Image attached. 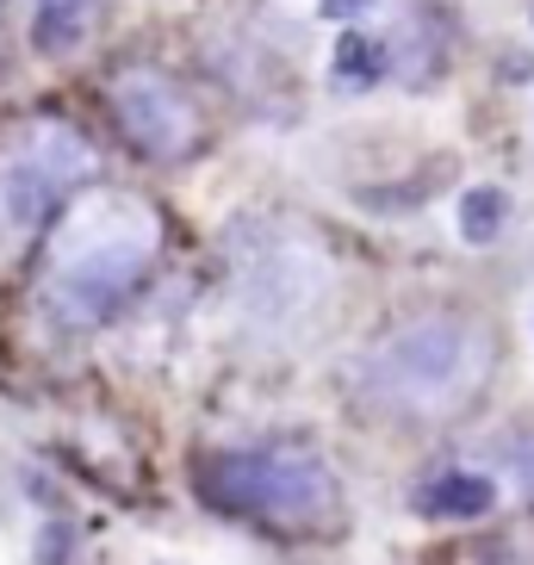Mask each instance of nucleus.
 <instances>
[{"label":"nucleus","mask_w":534,"mask_h":565,"mask_svg":"<svg viewBox=\"0 0 534 565\" xmlns=\"http://www.w3.org/2000/svg\"><path fill=\"white\" fill-rule=\"evenodd\" d=\"M156 243H162L156 212L125 200V193L75 205L56 255L44 262V286H38L44 317L56 330H100L106 317L125 299H137V286L150 280Z\"/></svg>","instance_id":"nucleus-1"},{"label":"nucleus","mask_w":534,"mask_h":565,"mask_svg":"<svg viewBox=\"0 0 534 565\" xmlns=\"http://www.w3.org/2000/svg\"><path fill=\"white\" fill-rule=\"evenodd\" d=\"M498 366L491 330L467 311H417L404 317L392 335H380V349L354 366V385L373 411L392 416H453L472 404Z\"/></svg>","instance_id":"nucleus-2"},{"label":"nucleus","mask_w":534,"mask_h":565,"mask_svg":"<svg viewBox=\"0 0 534 565\" xmlns=\"http://www.w3.org/2000/svg\"><path fill=\"white\" fill-rule=\"evenodd\" d=\"M224 267L231 299L249 335H286L330 299V262L292 224L267 212H236L224 224Z\"/></svg>","instance_id":"nucleus-3"},{"label":"nucleus","mask_w":534,"mask_h":565,"mask_svg":"<svg viewBox=\"0 0 534 565\" xmlns=\"http://www.w3.org/2000/svg\"><path fill=\"white\" fill-rule=\"evenodd\" d=\"M200 491L212 510L274 522V529H318L342 510L335 472L305 448H231L200 460Z\"/></svg>","instance_id":"nucleus-4"},{"label":"nucleus","mask_w":534,"mask_h":565,"mask_svg":"<svg viewBox=\"0 0 534 565\" xmlns=\"http://www.w3.org/2000/svg\"><path fill=\"white\" fill-rule=\"evenodd\" d=\"M113 118L118 137L143 162H186L205 143V118L186 100V87L156 63H131L113 75Z\"/></svg>","instance_id":"nucleus-5"},{"label":"nucleus","mask_w":534,"mask_h":565,"mask_svg":"<svg viewBox=\"0 0 534 565\" xmlns=\"http://www.w3.org/2000/svg\"><path fill=\"white\" fill-rule=\"evenodd\" d=\"M453 38H460V19H453L448 0H404L398 25H392V75L404 87H435L448 75Z\"/></svg>","instance_id":"nucleus-6"},{"label":"nucleus","mask_w":534,"mask_h":565,"mask_svg":"<svg viewBox=\"0 0 534 565\" xmlns=\"http://www.w3.org/2000/svg\"><path fill=\"white\" fill-rule=\"evenodd\" d=\"M7 156L32 162L38 174H51V181L63 186V200L75 193V186H87L94 174H100V150L87 143V131H82V125H68V118H56V113L25 118V125H19V137H13V150H7Z\"/></svg>","instance_id":"nucleus-7"},{"label":"nucleus","mask_w":534,"mask_h":565,"mask_svg":"<svg viewBox=\"0 0 534 565\" xmlns=\"http://www.w3.org/2000/svg\"><path fill=\"white\" fill-rule=\"evenodd\" d=\"M63 205V186L51 181V174H38L32 162H19V156H7L0 162V212H7V224H13V236H32L44 217Z\"/></svg>","instance_id":"nucleus-8"},{"label":"nucleus","mask_w":534,"mask_h":565,"mask_svg":"<svg viewBox=\"0 0 534 565\" xmlns=\"http://www.w3.org/2000/svg\"><path fill=\"white\" fill-rule=\"evenodd\" d=\"M417 510L435 522H479V515L498 510V479L484 472H441L417 491Z\"/></svg>","instance_id":"nucleus-9"},{"label":"nucleus","mask_w":534,"mask_h":565,"mask_svg":"<svg viewBox=\"0 0 534 565\" xmlns=\"http://www.w3.org/2000/svg\"><path fill=\"white\" fill-rule=\"evenodd\" d=\"M385 75H392V44H385V38H367V32H342V44H335V56H330V82L342 87V94H367Z\"/></svg>","instance_id":"nucleus-10"},{"label":"nucleus","mask_w":534,"mask_h":565,"mask_svg":"<svg viewBox=\"0 0 534 565\" xmlns=\"http://www.w3.org/2000/svg\"><path fill=\"white\" fill-rule=\"evenodd\" d=\"M87 38V7H63V0H38L32 13V51L38 56H63Z\"/></svg>","instance_id":"nucleus-11"},{"label":"nucleus","mask_w":534,"mask_h":565,"mask_svg":"<svg viewBox=\"0 0 534 565\" xmlns=\"http://www.w3.org/2000/svg\"><path fill=\"white\" fill-rule=\"evenodd\" d=\"M503 212H510V200H503L498 186H467V193H460V236H467L472 249H479V243H498Z\"/></svg>","instance_id":"nucleus-12"},{"label":"nucleus","mask_w":534,"mask_h":565,"mask_svg":"<svg viewBox=\"0 0 534 565\" xmlns=\"http://www.w3.org/2000/svg\"><path fill=\"white\" fill-rule=\"evenodd\" d=\"M68 547H75V529L68 522H44V534H38V565H63Z\"/></svg>","instance_id":"nucleus-13"},{"label":"nucleus","mask_w":534,"mask_h":565,"mask_svg":"<svg viewBox=\"0 0 534 565\" xmlns=\"http://www.w3.org/2000/svg\"><path fill=\"white\" fill-rule=\"evenodd\" d=\"M367 7H373V0H318V13H323V19H335V25H349V19H361Z\"/></svg>","instance_id":"nucleus-14"},{"label":"nucleus","mask_w":534,"mask_h":565,"mask_svg":"<svg viewBox=\"0 0 534 565\" xmlns=\"http://www.w3.org/2000/svg\"><path fill=\"white\" fill-rule=\"evenodd\" d=\"M534 75V51H522V56H503V82H528Z\"/></svg>","instance_id":"nucleus-15"}]
</instances>
